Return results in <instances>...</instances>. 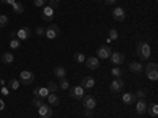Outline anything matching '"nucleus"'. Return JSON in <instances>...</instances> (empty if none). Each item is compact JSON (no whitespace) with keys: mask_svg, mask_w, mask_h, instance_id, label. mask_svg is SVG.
Segmentation results:
<instances>
[{"mask_svg":"<svg viewBox=\"0 0 158 118\" xmlns=\"http://www.w3.org/2000/svg\"><path fill=\"white\" fill-rule=\"evenodd\" d=\"M73 58L76 60V63H84L85 61V57H84V54H81V52H76Z\"/></svg>","mask_w":158,"mask_h":118,"instance_id":"nucleus-30","label":"nucleus"},{"mask_svg":"<svg viewBox=\"0 0 158 118\" xmlns=\"http://www.w3.org/2000/svg\"><path fill=\"white\" fill-rule=\"evenodd\" d=\"M38 113H40V118H51L52 116V109L48 104H43L41 107H38Z\"/></svg>","mask_w":158,"mask_h":118,"instance_id":"nucleus-14","label":"nucleus"},{"mask_svg":"<svg viewBox=\"0 0 158 118\" xmlns=\"http://www.w3.org/2000/svg\"><path fill=\"white\" fill-rule=\"evenodd\" d=\"M94 2H101V0H94Z\"/></svg>","mask_w":158,"mask_h":118,"instance_id":"nucleus-46","label":"nucleus"},{"mask_svg":"<svg viewBox=\"0 0 158 118\" xmlns=\"http://www.w3.org/2000/svg\"><path fill=\"white\" fill-rule=\"evenodd\" d=\"M10 47L11 49H19L21 47V41L18 38H10Z\"/></svg>","mask_w":158,"mask_h":118,"instance_id":"nucleus-25","label":"nucleus"},{"mask_svg":"<svg viewBox=\"0 0 158 118\" xmlns=\"http://www.w3.org/2000/svg\"><path fill=\"white\" fill-rule=\"evenodd\" d=\"M104 3H106V5H115L117 0H104Z\"/></svg>","mask_w":158,"mask_h":118,"instance_id":"nucleus-40","label":"nucleus"},{"mask_svg":"<svg viewBox=\"0 0 158 118\" xmlns=\"http://www.w3.org/2000/svg\"><path fill=\"white\" fill-rule=\"evenodd\" d=\"M147 109H150L149 112H150L152 116H158V106H156V102H152L150 107H147Z\"/></svg>","mask_w":158,"mask_h":118,"instance_id":"nucleus-27","label":"nucleus"},{"mask_svg":"<svg viewBox=\"0 0 158 118\" xmlns=\"http://www.w3.org/2000/svg\"><path fill=\"white\" fill-rule=\"evenodd\" d=\"M35 33H36V36H44V29L43 27H36Z\"/></svg>","mask_w":158,"mask_h":118,"instance_id":"nucleus-38","label":"nucleus"},{"mask_svg":"<svg viewBox=\"0 0 158 118\" xmlns=\"http://www.w3.org/2000/svg\"><path fill=\"white\" fill-rule=\"evenodd\" d=\"M111 74H112L115 79H122V77H123V71H122L120 68H118V66L112 68V69H111Z\"/></svg>","mask_w":158,"mask_h":118,"instance_id":"nucleus-24","label":"nucleus"},{"mask_svg":"<svg viewBox=\"0 0 158 118\" xmlns=\"http://www.w3.org/2000/svg\"><path fill=\"white\" fill-rule=\"evenodd\" d=\"M125 18H127V14H125V10H123V8L117 6V8L112 10V19H114L115 22H123Z\"/></svg>","mask_w":158,"mask_h":118,"instance_id":"nucleus-7","label":"nucleus"},{"mask_svg":"<svg viewBox=\"0 0 158 118\" xmlns=\"http://www.w3.org/2000/svg\"><path fill=\"white\" fill-rule=\"evenodd\" d=\"M59 35H60V27L56 22H52L48 29H44V36H48V39H56Z\"/></svg>","mask_w":158,"mask_h":118,"instance_id":"nucleus-2","label":"nucleus"},{"mask_svg":"<svg viewBox=\"0 0 158 118\" xmlns=\"http://www.w3.org/2000/svg\"><path fill=\"white\" fill-rule=\"evenodd\" d=\"M59 88H62V90H68V88H70V82L67 81V79H60Z\"/></svg>","mask_w":158,"mask_h":118,"instance_id":"nucleus-33","label":"nucleus"},{"mask_svg":"<svg viewBox=\"0 0 158 118\" xmlns=\"http://www.w3.org/2000/svg\"><path fill=\"white\" fill-rule=\"evenodd\" d=\"M109 58H111V63H114L115 66H118V65H122L125 61V55L122 52H112Z\"/></svg>","mask_w":158,"mask_h":118,"instance_id":"nucleus-13","label":"nucleus"},{"mask_svg":"<svg viewBox=\"0 0 158 118\" xmlns=\"http://www.w3.org/2000/svg\"><path fill=\"white\" fill-rule=\"evenodd\" d=\"M123 87H125L123 79H114V81L111 82V85H109V88H111L112 93H118V91H122Z\"/></svg>","mask_w":158,"mask_h":118,"instance_id":"nucleus-10","label":"nucleus"},{"mask_svg":"<svg viewBox=\"0 0 158 118\" xmlns=\"http://www.w3.org/2000/svg\"><path fill=\"white\" fill-rule=\"evenodd\" d=\"M10 38H16V32H11L10 33Z\"/></svg>","mask_w":158,"mask_h":118,"instance_id":"nucleus-44","label":"nucleus"},{"mask_svg":"<svg viewBox=\"0 0 158 118\" xmlns=\"http://www.w3.org/2000/svg\"><path fill=\"white\" fill-rule=\"evenodd\" d=\"M15 2H16V0H5V3H8V5H13Z\"/></svg>","mask_w":158,"mask_h":118,"instance_id":"nucleus-42","label":"nucleus"},{"mask_svg":"<svg viewBox=\"0 0 158 118\" xmlns=\"http://www.w3.org/2000/svg\"><path fill=\"white\" fill-rule=\"evenodd\" d=\"M122 102L125 104V106H131V104H135L136 102V96H135V93H123V96H122Z\"/></svg>","mask_w":158,"mask_h":118,"instance_id":"nucleus-16","label":"nucleus"},{"mask_svg":"<svg viewBox=\"0 0 158 118\" xmlns=\"http://www.w3.org/2000/svg\"><path fill=\"white\" fill-rule=\"evenodd\" d=\"M85 66L90 69V71H97L98 68H100V60L97 58V57H89V58H85Z\"/></svg>","mask_w":158,"mask_h":118,"instance_id":"nucleus-11","label":"nucleus"},{"mask_svg":"<svg viewBox=\"0 0 158 118\" xmlns=\"http://www.w3.org/2000/svg\"><path fill=\"white\" fill-rule=\"evenodd\" d=\"M68 93H70V96L73 98V99H82L84 98V88L81 87V85H77V87H70L68 88Z\"/></svg>","mask_w":158,"mask_h":118,"instance_id":"nucleus-6","label":"nucleus"},{"mask_svg":"<svg viewBox=\"0 0 158 118\" xmlns=\"http://www.w3.org/2000/svg\"><path fill=\"white\" fill-rule=\"evenodd\" d=\"M19 82L22 85H32L35 82V74L30 71H21L19 73Z\"/></svg>","mask_w":158,"mask_h":118,"instance_id":"nucleus-3","label":"nucleus"},{"mask_svg":"<svg viewBox=\"0 0 158 118\" xmlns=\"http://www.w3.org/2000/svg\"><path fill=\"white\" fill-rule=\"evenodd\" d=\"M46 88H48L49 93H56V91L59 90V84H57V82H54V81H49V82H48V85H46Z\"/></svg>","mask_w":158,"mask_h":118,"instance_id":"nucleus-23","label":"nucleus"},{"mask_svg":"<svg viewBox=\"0 0 158 118\" xmlns=\"http://www.w3.org/2000/svg\"><path fill=\"white\" fill-rule=\"evenodd\" d=\"M117 38H118L117 30H115V29H111V30H109V38H108V41H117Z\"/></svg>","mask_w":158,"mask_h":118,"instance_id":"nucleus-29","label":"nucleus"},{"mask_svg":"<svg viewBox=\"0 0 158 118\" xmlns=\"http://www.w3.org/2000/svg\"><path fill=\"white\" fill-rule=\"evenodd\" d=\"M48 95H49V91H48V88H46V87H40V88H35V90H33V96H36V98L46 99V98H48Z\"/></svg>","mask_w":158,"mask_h":118,"instance_id":"nucleus-18","label":"nucleus"},{"mask_svg":"<svg viewBox=\"0 0 158 118\" xmlns=\"http://www.w3.org/2000/svg\"><path fill=\"white\" fill-rule=\"evenodd\" d=\"M135 96H136V99H146V91H144V90H138L135 93Z\"/></svg>","mask_w":158,"mask_h":118,"instance_id":"nucleus-36","label":"nucleus"},{"mask_svg":"<svg viewBox=\"0 0 158 118\" xmlns=\"http://www.w3.org/2000/svg\"><path fill=\"white\" fill-rule=\"evenodd\" d=\"M11 6H13V11H15L16 14H22L24 10H25V8H24V5H22V2H18V0H16L15 3H13Z\"/></svg>","mask_w":158,"mask_h":118,"instance_id":"nucleus-21","label":"nucleus"},{"mask_svg":"<svg viewBox=\"0 0 158 118\" xmlns=\"http://www.w3.org/2000/svg\"><path fill=\"white\" fill-rule=\"evenodd\" d=\"M33 5H35L36 8H43V6L46 5V0H33Z\"/></svg>","mask_w":158,"mask_h":118,"instance_id":"nucleus-37","label":"nucleus"},{"mask_svg":"<svg viewBox=\"0 0 158 118\" xmlns=\"http://www.w3.org/2000/svg\"><path fill=\"white\" fill-rule=\"evenodd\" d=\"M144 69H146V71H158V65L156 63H147Z\"/></svg>","mask_w":158,"mask_h":118,"instance_id":"nucleus-34","label":"nucleus"},{"mask_svg":"<svg viewBox=\"0 0 158 118\" xmlns=\"http://www.w3.org/2000/svg\"><path fill=\"white\" fill-rule=\"evenodd\" d=\"M136 112H138V115H144V113H146L149 109V106H147V101L146 99H136Z\"/></svg>","mask_w":158,"mask_h":118,"instance_id":"nucleus-12","label":"nucleus"},{"mask_svg":"<svg viewBox=\"0 0 158 118\" xmlns=\"http://www.w3.org/2000/svg\"><path fill=\"white\" fill-rule=\"evenodd\" d=\"M2 110H5V101L0 98V112H2Z\"/></svg>","mask_w":158,"mask_h":118,"instance_id":"nucleus-39","label":"nucleus"},{"mask_svg":"<svg viewBox=\"0 0 158 118\" xmlns=\"http://www.w3.org/2000/svg\"><path fill=\"white\" fill-rule=\"evenodd\" d=\"M32 29L30 27H22V29H19L18 32H16V38L19 39V41H25V39H29L30 36H32Z\"/></svg>","mask_w":158,"mask_h":118,"instance_id":"nucleus-5","label":"nucleus"},{"mask_svg":"<svg viewBox=\"0 0 158 118\" xmlns=\"http://www.w3.org/2000/svg\"><path fill=\"white\" fill-rule=\"evenodd\" d=\"M2 61H3V63H6V65H10V63L15 61V55H13L11 52H5V54L2 55Z\"/></svg>","mask_w":158,"mask_h":118,"instance_id":"nucleus-22","label":"nucleus"},{"mask_svg":"<svg viewBox=\"0 0 158 118\" xmlns=\"http://www.w3.org/2000/svg\"><path fill=\"white\" fill-rule=\"evenodd\" d=\"M54 76H56L57 79H65V76H67V69H65L63 66H56Z\"/></svg>","mask_w":158,"mask_h":118,"instance_id":"nucleus-20","label":"nucleus"},{"mask_svg":"<svg viewBox=\"0 0 158 118\" xmlns=\"http://www.w3.org/2000/svg\"><path fill=\"white\" fill-rule=\"evenodd\" d=\"M32 104H33V106L38 109V107H41L43 104H44V99H41V98H36V96H35V98H33V101H32Z\"/></svg>","mask_w":158,"mask_h":118,"instance_id":"nucleus-32","label":"nucleus"},{"mask_svg":"<svg viewBox=\"0 0 158 118\" xmlns=\"http://www.w3.org/2000/svg\"><path fill=\"white\" fill-rule=\"evenodd\" d=\"M128 68H130L131 73H135V74H141L142 69H144V66H142L141 61H131V63L128 65Z\"/></svg>","mask_w":158,"mask_h":118,"instance_id":"nucleus-17","label":"nucleus"},{"mask_svg":"<svg viewBox=\"0 0 158 118\" xmlns=\"http://www.w3.org/2000/svg\"><path fill=\"white\" fill-rule=\"evenodd\" d=\"M8 22H10V19H8V16H6V14H0V29L6 27Z\"/></svg>","mask_w":158,"mask_h":118,"instance_id":"nucleus-28","label":"nucleus"},{"mask_svg":"<svg viewBox=\"0 0 158 118\" xmlns=\"http://www.w3.org/2000/svg\"><path fill=\"white\" fill-rule=\"evenodd\" d=\"M0 3H5V0H0Z\"/></svg>","mask_w":158,"mask_h":118,"instance_id":"nucleus-45","label":"nucleus"},{"mask_svg":"<svg viewBox=\"0 0 158 118\" xmlns=\"http://www.w3.org/2000/svg\"><path fill=\"white\" fill-rule=\"evenodd\" d=\"M81 101H82L84 109L94 110V109L97 107V99H95V96H92V95H84V98H82Z\"/></svg>","mask_w":158,"mask_h":118,"instance_id":"nucleus-4","label":"nucleus"},{"mask_svg":"<svg viewBox=\"0 0 158 118\" xmlns=\"http://www.w3.org/2000/svg\"><path fill=\"white\" fill-rule=\"evenodd\" d=\"M19 85H21L19 79H11V81H10V87H11V90H18Z\"/></svg>","mask_w":158,"mask_h":118,"instance_id":"nucleus-31","label":"nucleus"},{"mask_svg":"<svg viewBox=\"0 0 158 118\" xmlns=\"http://www.w3.org/2000/svg\"><path fill=\"white\" fill-rule=\"evenodd\" d=\"M136 55L139 60H149L152 55V47L149 43H138L136 44Z\"/></svg>","mask_w":158,"mask_h":118,"instance_id":"nucleus-1","label":"nucleus"},{"mask_svg":"<svg viewBox=\"0 0 158 118\" xmlns=\"http://www.w3.org/2000/svg\"><path fill=\"white\" fill-rule=\"evenodd\" d=\"M2 93H3V95H8V88H6V87H2Z\"/></svg>","mask_w":158,"mask_h":118,"instance_id":"nucleus-41","label":"nucleus"},{"mask_svg":"<svg viewBox=\"0 0 158 118\" xmlns=\"http://www.w3.org/2000/svg\"><path fill=\"white\" fill-rule=\"evenodd\" d=\"M97 54H98V57H97V58H103V60H106V58H109V57H111L112 52H111V47H109V46L104 44V46H100V47L97 49Z\"/></svg>","mask_w":158,"mask_h":118,"instance_id":"nucleus-8","label":"nucleus"},{"mask_svg":"<svg viewBox=\"0 0 158 118\" xmlns=\"http://www.w3.org/2000/svg\"><path fill=\"white\" fill-rule=\"evenodd\" d=\"M41 19L48 21V22H52L54 21V10H52L51 6H48V5H44L43 11H41Z\"/></svg>","mask_w":158,"mask_h":118,"instance_id":"nucleus-9","label":"nucleus"},{"mask_svg":"<svg viewBox=\"0 0 158 118\" xmlns=\"http://www.w3.org/2000/svg\"><path fill=\"white\" fill-rule=\"evenodd\" d=\"M46 99H48V102H49V106H54V107H56V106H59V104H60V98H59L56 93H49Z\"/></svg>","mask_w":158,"mask_h":118,"instance_id":"nucleus-19","label":"nucleus"},{"mask_svg":"<svg viewBox=\"0 0 158 118\" xmlns=\"http://www.w3.org/2000/svg\"><path fill=\"white\" fill-rule=\"evenodd\" d=\"M85 115H87V116H92V110H89V109H85Z\"/></svg>","mask_w":158,"mask_h":118,"instance_id":"nucleus-43","label":"nucleus"},{"mask_svg":"<svg viewBox=\"0 0 158 118\" xmlns=\"http://www.w3.org/2000/svg\"><path fill=\"white\" fill-rule=\"evenodd\" d=\"M59 5H60V0H49V3H48V6H51L52 10L59 8Z\"/></svg>","mask_w":158,"mask_h":118,"instance_id":"nucleus-35","label":"nucleus"},{"mask_svg":"<svg viewBox=\"0 0 158 118\" xmlns=\"http://www.w3.org/2000/svg\"><path fill=\"white\" fill-rule=\"evenodd\" d=\"M146 77L149 79V81H156L158 79V71H146Z\"/></svg>","mask_w":158,"mask_h":118,"instance_id":"nucleus-26","label":"nucleus"},{"mask_svg":"<svg viewBox=\"0 0 158 118\" xmlns=\"http://www.w3.org/2000/svg\"><path fill=\"white\" fill-rule=\"evenodd\" d=\"M81 87H82L84 90H85V88H94V87H95V79L92 77V76H85V77H82Z\"/></svg>","mask_w":158,"mask_h":118,"instance_id":"nucleus-15","label":"nucleus"}]
</instances>
